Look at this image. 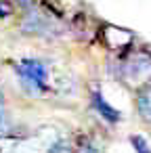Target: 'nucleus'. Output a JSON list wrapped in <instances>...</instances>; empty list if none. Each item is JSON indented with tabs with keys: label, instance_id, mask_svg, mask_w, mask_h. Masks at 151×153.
Masks as SVG:
<instances>
[{
	"label": "nucleus",
	"instance_id": "nucleus-8",
	"mask_svg": "<svg viewBox=\"0 0 151 153\" xmlns=\"http://www.w3.org/2000/svg\"><path fill=\"white\" fill-rule=\"evenodd\" d=\"M130 145L136 153H151V147L147 143V138H143L141 134H132L130 136Z\"/></svg>",
	"mask_w": 151,
	"mask_h": 153
},
{
	"label": "nucleus",
	"instance_id": "nucleus-5",
	"mask_svg": "<svg viewBox=\"0 0 151 153\" xmlns=\"http://www.w3.org/2000/svg\"><path fill=\"white\" fill-rule=\"evenodd\" d=\"M90 105H92V109H94L105 122H109V124H118V122L122 120V113L105 101V97H103V92H101L99 88H92V90H90Z\"/></svg>",
	"mask_w": 151,
	"mask_h": 153
},
{
	"label": "nucleus",
	"instance_id": "nucleus-6",
	"mask_svg": "<svg viewBox=\"0 0 151 153\" xmlns=\"http://www.w3.org/2000/svg\"><path fill=\"white\" fill-rule=\"evenodd\" d=\"M136 111H138L141 120L151 124V86L136 92Z\"/></svg>",
	"mask_w": 151,
	"mask_h": 153
},
{
	"label": "nucleus",
	"instance_id": "nucleus-4",
	"mask_svg": "<svg viewBox=\"0 0 151 153\" xmlns=\"http://www.w3.org/2000/svg\"><path fill=\"white\" fill-rule=\"evenodd\" d=\"M99 40L103 42V46L107 51H113V53H126L132 48V42H134V34L130 30H124V27H118V25H111V23H103L99 27Z\"/></svg>",
	"mask_w": 151,
	"mask_h": 153
},
{
	"label": "nucleus",
	"instance_id": "nucleus-2",
	"mask_svg": "<svg viewBox=\"0 0 151 153\" xmlns=\"http://www.w3.org/2000/svg\"><path fill=\"white\" fill-rule=\"evenodd\" d=\"M21 30L25 34L38 36V38H59L69 27L46 2H38L36 4L32 0V2H28L23 7Z\"/></svg>",
	"mask_w": 151,
	"mask_h": 153
},
{
	"label": "nucleus",
	"instance_id": "nucleus-1",
	"mask_svg": "<svg viewBox=\"0 0 151 153\" xmlns=\"http://www.w3.org/2000/svg\"><path fill=\"white\" fill-rule=\"evenodd\" d=\"M115 78L136 92L151 86V51L130 48L122 53L118 57Z\"/></svg>",
	"mask_w": 151,
	"mask_h": 153
},
{
	"label": "nucleus",
	"instance_id": "nucleus-7",
	"mask_svg": "<svg viewBox=\"0 0 151 153\" xmlns=\"http://www.w3.org/2000/svg\"><path fill=\"white\" fill-rule=\"evenodd\" d=\"M11 130V122H9V111H7V103L4 97L0 92V136H7Z\"/></svg>",
	"mask_w": 151,
	"mask_h": 153
},
{
	"label": "nucleus",
	"instance_id": "nucleus-11",
	"mask_svg": "<svg viewBox=\"0 0 151 153\" xmlns=\"http://www.w3.org/2000/svg\"><path fill=\"white\" fill-rule=\"evenodd\" d=\"M13 15V2L11 0H0V19H7Z\"/></svg>",
	"mask_w": 151,
	"mask_h": 153
},
{
	"label": "nucleus",
	"instance_id": "nucleus-9",
	"mask_svg": "<svg viewBox=\"0 0 151 153\" xmlns=\"http://www.w3.org/2000/svg\"><path fill=\"white\" fill-rule=\"evenodd\" d=\"M48 153H76V147H74L69 140L61 138V140H57V143L48 149Z\"/></svg>",
	"mask_w": 151,
	"mask_h": 153
},
{
	"label": "nucleus",
	"instance_id": "nucleus-3",
	"mask_svg": "<svg viewBox=\"0 0 151 153\" xmlns=\"http://www.w3.org/2000/svg\"><path fill=\"white\" fill-rule=\"evenodd\" d=\"M13 69L21 80V86L30 94H46V92H53L57 86L55 76H53V67L44 59L21 57L15 61Z\"/></svg>",
	"mask_w": 151,
	"mask_h": 153
},
{
	"label": "nucleus",
	"instance_id": "nucleus-10",
	"mask_svg": "<svg viewBox=\"0 0 151 153\" xmlns=\"http://www.w3.org/2000/svg\"><path fill=\"white\" fill-rule=\"evenodd\" d=\"M76 153H99V149H97L88 138H82V140L78 143V147H76Z\"/></svg>",
	"mask_w": 151,
	"mask_h": 153
}]
</instances>
